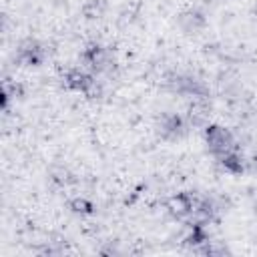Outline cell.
Wrapping results in <instances>:
<instances>
[{"label": "cell", "mask_w": 257, "mask_h": 257, "mask_svg": "<svg viewBox=\"0 0 257 257\" xmlns=\"http://www.w3.org/2000/svg\"><path fill=\"white\" fill-rule=\"evenodd\" d=\"M255 169H257V159H255Z\"/></svg>", "instance_id": "7a4b0ae2"}, {"label": "cell", "mask_w": 257, "mask_h": 257, "mask_svg": "<svg viewBox=\"0 0 257 257\" xmlns=\"http://www.w3.org/2000/svg\"><path fill=\"white\" fill-rule=\"evenodd\" d=\"M205 139H207L209 149H211L217 157H223L225 153H229V151L235 149L233 135H231L227 128H223V126H209L207 133H205Z\"/></svg>", "instance_id": "6da1fadb"}]
</instances>
